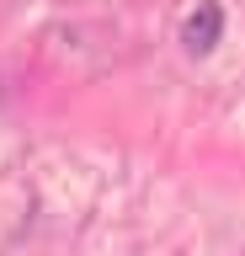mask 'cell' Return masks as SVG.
I'll list each match as a JSON object with an SVG mask.
<instances>
[{
	"mask_svg": "<svg viewBox=\"0 0 245 256\" xmlns=\"http://www.w3.org/2000/svg\"><path fill=\"white\" fill-rule=\"evenodd\" d=\"M219 32H224V11H219L213 0H203V6L181 22V43L192 48V54H208V48L219 43Z\"/></svg>",
	"mask_w": 245,
	"mask_h": 256,
	"instance_id": "obj_1",
	"label": "cell"
}]
</instances>
